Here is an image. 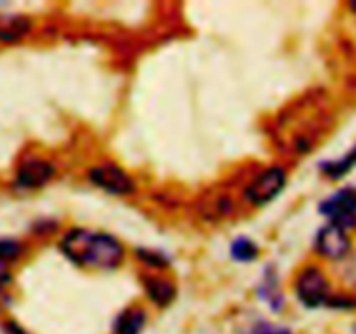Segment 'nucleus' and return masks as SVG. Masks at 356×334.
Instances as JSON below:
<instances>
[{"mask_svg": "<svg viewBox=\"0 0 356 334\" xmlns=\"http://www.w3.org/2000/svg\"><path fill=\"white\" fill-rule=\"evenodd\" d=\"M61 249L79 267L97 270L117 268L124 260V247L115 237L89 230H72L63 239Z\"/></svg>", "mask_w": 356, "mask_h": 334, "instance_id": "f257e3e1", "label": "nucleus"}, {"mask_svg": "<svg viewBox=\"0 0 356 334\" xmlns=\"http://www.w3.org/2000/svg\"><path fill=\"white\" fill-rule=\"evenodd\" d=\"M296 292L301 303H305L309 308H316L330 301L329 280L325 273L316 267H308L299 273L296 280Z\"/></svg>", "mask_w": 356, "mask_h": 334, "instance_id": "f03ea898", "label": "nucleus"}, {"mask_svg": "<svg viewBox=\"0 0 356 334\" xmlns=\"http://www.w3.org/2000/svg\"><path fill=\"white\" fill-rule=\"evenodd\" d=\"M285 170L282 167H270L254 177L245 190V198L254 205H264L273 200L285 186Z\"/></svg>", "mask_w": 356, "mask_h": 334, "instance_id": "7ed1b4c3", "label": "nucleus"}, {"mask_svg": "<svg viewBox=\"0 0 356 334\" xmlns=\"http://www.w3.org/2000/svg\"><path fill=\"white\" fill-rule=\"evenodd\" d=\"M322 212L332 219V225L351 228L356 225V188H344L322 204Z\"/></svg>", "mask_w": 356, "mask_h": 334, "instance_id": "20e7f679", "label": "nucleus"}, {"mask_svg": "<svg viewBox=\"0 0 356 334\" xmlns=\"http://www.w3.org/2000/svg\"><path fill=\"white\" fill-rule=\"evenodd\" d=\"M89 180L96 186L115 195H127L136 190L134 181L115 164H101L89 170Z\"/></svg>", "mask_w": 356, "mask_h": 334, "instance_id": "39448f33", "label": "nucleus"}, {"mask_svg": "<svg viewBox=\"0 0 356 334\" xmlns=\"http://www.w3.org/2000/svg\"><path fill=\"white\" fill-rule=\"evenodd\" d=\"M350 247L351 242L348 239L346 230L332 225V223L323 226L316 237V249L322 256L329 257V260H341L350 253Z\"/></svg>", "mask_w": 356, "mask_h": 334, "instance_id": "423d86ee", "label": "nucleus"}, {"mask_svg": "<svg viewBox=\"0 0 356 334\" xmlns=\"http://www.w3.org/2000/svg\"><path fill=\"white\" fill-rule=\"evenodd\" d=\"M54 174V167L44 160H30L19 169L16 183L23 188H38L47 183Z\"/></svg>", "mask_w": 356, "mask_h": 334, "instance_id": "0eeeda50", "label": "nucleus"}, {"mask_svg": "<svg viewBox=\"0 0 356 334\" xmlns=\"http://www.w3.org/2000/svg\"><path fill=\"white\" fill-rule=\"evenodd\" d=\"M30 30V21L23 16L0 14V42H16Z\"/></svg>", "mask_w": 356, "mask_h": 334, "instance_id": "6e6552de", "label": "nucleus"}, {"mask_svg": "<svg viewBox=\"0 0 356 334\" xmlns=\"http://www.w3.org/2000/svg\"><path fill=\"white\" fill-rule=\"evenodd\" d=\"M145 285L149 298L160 306L169 305V303L174 299V294H176V289H174L172 282H169L167 278L153 277V275H149V277H146Z\"/></svg>", "mask_w": 356, "mask_h": 334, "instance_id": "1a4fd4ad", "label": "nucleus"}, {"mask_svg": "<svg viewBox=\"0 0 356 334\" xmlns=\"http://www.w3.org/2000/svg\"><path fill=\"white\" fill-rule=\"evenodd\" d=\"M146 315L143 310L131 308L125 310L120 319L115 324V334H139L145 326Z\"/></svg>", "mask_w": 356, "mask_h": 334, "instance_id": "9d476101", "label": "nucleus"}, {"mask_svg": "<svg viewBox=\"0 0 356 334\" xmlns=\"http://www.w3.org/2000/svg\"><path fill=\"white\" fill-rule=\"evenodd\" d=\"M356 166V146L348 153L344 159L337 160V162H329L323 166V173L329 174L330 177H341L351 169V167Z\"/></svg>", "mask_w": 356, "mask_h": 334, "instance_id": "9b49d317", "label": "nucleus"}, {"mask_svg": "<svg viewBox=\"0 0 356 334\" xmlns=\"http://www.w3.org/2000/svg\"><path fill=\"white\" fill-rule=\"evenodd\" d=\"M232 254L240 261H250L257 256V247L249 239H240L233 244Z\"/></svg>", "mask_w": 356, "mask_h": 334, "instance_id": "f8f14e48", "label": "nucleus"}, {"mask_svg": "<svg viewBox=\"0 0 356 334\" xmlns=\"http://www.w3.org/2000/svg\"><path fill=\"white\" fill-rule=\"evenodd\" d=\"M21 254V244L16 240H0V260H16Z\"/></svg>", "mask_w": 356, "mask_h": 334, "instance_id": "ddd939ff", "label": "nucleus"}, {"mask_svg": "<svg viewBox=\"0 0 356 334\" xmlns=\"http://www.w3.org/2000/svg\"><path fill=\"white\" fill-rule=\"evenodd\" d=\"M254 334H291L287 329H282V327H273L270 324H263V326H257V329L254 331Z\"/></svg>", "mask_w": 356, "mask_h": 334, "instance_id": "4468645a", "label": "nucleus"}, {"mask_svg": "<svg viewBox=\"0 0 356 334\" xmlns=\"http://www.w3.org/2000/svg\"><path fill=\"white\" fill-rule=\"evenodd\" d=\"M10 282V273H9V270H7V267H6V263H3L2 260H0V287H2V285H7Z\"/></svg>", "mask_w": 356, "mask_h": 334, "instance_id": "2eb2a0df", "label": "nucleus"}, {"mask_svg": "<svg viewBox=\"0 0 356 334\" xmlns=\"http://www.w3.org/2000/svg\"><path fill=\"white\" fill-rule=\"evenodd\" d=\"M6 329H7V334H26L23 329H21L19 326H16V324H14V322L7 324Z\"/></svg>", "mask_w": 356, "mask_h": 334, "instance_id": "dca6fc26", "label": "nucleus"}, {"mask_svg": "<svg viewBox=\"0 0 356 334\" xmlns=\"http://www.w3.org/2000/svg\"><path fill=\"white\" fill-rule=\"evenodd\" d=\"M350 9L353 10V13H356V2H351V3H350Z\"/></svg>", "mask_w": 356, "mask_h": 334, "instance_id": "f3484780", "label": "nucleus"}]
</instances>
